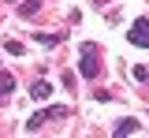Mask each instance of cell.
<instances>
[{
  "label": "cell",
  "instance_id": "obj_9",
  "mask_svg": "<svg viewBox=\"0 0 149 138\" xmlns=\"http://www.w3.org/2000/svg\"><path fill=\"white\" fill-rule=\"evenodd\" d=\"M4 49H8V52H11V56H22V41H8V45H4Z\"/></svg>",
  "mask_w": 149,
  "mask_h": 138
},
{
  "label": "cell",
  "instance_id": "obj_4",
  "mask_svg": "<svg viewBox=\"0 0 149 138\" xmlns=\"http://www.w3.org/2000/svg\"><path fill=\"white\" fill-rule=\"evenodd\" d=\"M49 93H52L49 82H34V86H30V97H34V101H49Z\"/></svg>",
  "mask_w": 149,
  "mask_h": 138
},
{
  "label": "cell",
  "instance_id": "obj_3",
  "mask_svg": "<svg viewBox=\"0 0 149 138\" xmlns=\"http://www.w3.org/2000/svg\"><path fill=\"white\" fill-rule=\"evenodd\" d=\"M130 41H134V45H149V22L146 19H138L130 26Z\"/></svg>",
  "mask_w": 149,
  "mask_h": 138
},
{
  "label": "cell",
  "instance_id": "obj_8",
  "mask_svg": "<svg viewBox=\"0 0 149 138\" xmlns=\"http://www.w3.org/2000/svg\"><path fill=\"white\" fill-rule=\"evenodd\" d=\"M37 41H41V45H60L63 34H37Z\"/></svg>",
  "mask_w": 149,
  "mask_h": 138
},
{
  "label": "cell",
  "instance_id": "obj_6",
  "mask_svg": "<svg viewBox=\"0 0 149 138\" xmlns=\"http://www.w3.org/2000/svg\"><path fill=\"white\" fill-rule=\"evenodd\" d=\"M11 90H15V79H11V75H8V71H0V101L8 97V93H11Z\"/></svg>",
  "mask_w": 149,
  "mask_h": 138
},
{
  "label": "cell",
  "instance_id": "obj_2",
  "mask_svg": "<svg viewBox=\"0 0 149 138\" xmlns=\"http://www.w3.org/2000/svg\"><path fill=\"white\" fill-rule=\"evenodd\" d=\"M78 71H82L86 79H97V75H101V63H97V52H93L90 45L82 49V63H78Z\"/></svg>",
  "mask_w": 149,
  "mask_h": 138
},
{
  "label": "cell",
  "instance_id": "obj_5",
  "mask_svg": "<svg viewBox=\"0 0 149 138\" xmlns=\"http://www.w3.org/2000/svg\"><path fill=\"white\" fill-rule=\"evenodd\" d=\"M37 11H41V0H22V4H19V15H26V19L37 15Z\"/></svg>",
  "mask_w": 149,
  "mask_h": 138
},
{
  "label": "cell",
  "instance_id": "obj_1",
  "mask_svg": "<svg viewBox=\"0 0 149 138\" xmlns=\"http://www.w3.org/2000/svg\"><path fill=\"white\" fill-rule=\"evenodd\" d=\"M67 116V108L63 105H52V108H45V112H37V116H30V123H26V131H37L45 119H63Z\"/></svg>",
  "mask_w": 149,
  "mask_h": 138
},
{
  "label": "cell",
  "instance_id": "obj_10",
  "mask_svg": "<svg viewBox=\"0 0 149 138\" xmlns=\"http://www.w3.org/2000/svg\"><path fill=\"white\" fill-rule=\"evenodd\" d=\"M8 4H11V0H8Z\"/></svg>",
  "mask_w": 149,
  "mask_h": 138
},
{
  "label": "cell",
  "instance_id": "obj_7",
  "mask_svg": "<svg viewBox=\"0 0 149 138\" xmlns=\"http://www.w3.org/2000/svg\"><path fill=\"white\" fill-rule=\"evenodd\" d=\"M134 131H138V119H119V123H116V135H134Z\"/></svg>",
  "mask_w": 149,
  "mask_h": 138
}]
</instances>
